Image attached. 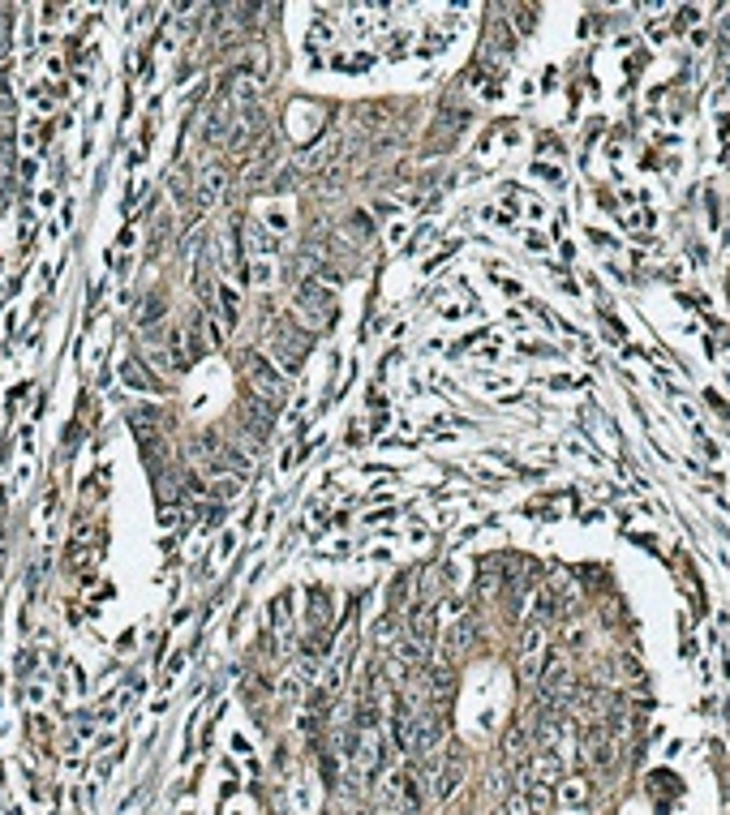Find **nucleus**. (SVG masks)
<instances>
[{
    "mask_svg": "<svg viewBox=\"0 0 730 815\" xmlns=\"http://www.w3.org/2000/svg\"><path fill=\"white\" fill-rule=\"evenodd\" d=\"M220 189H224V168H211V172H206V181H202V189H198V202L211 206V202L220 198Z\"/></svg>",
    "mask_w": 730,
    "mask_h": 815,
    "instance_id": "nucleus-1",
    "label": "nucleus"
},
{
    "mask_svg": "<svg viewBox=\"0 0 730 815\" xmlns=\"http://www.w3.org/2000/svg\"><path fill=\"white\" fill-rule=\"evenodd\" d=\"M558 798H563L567 807H571V802H576V807H585V802H589V790H585V781H567V785L558 790Z\"/></svg>",
    "mask_w": 730,
    "mask_h": 815,
    "instance_id": "nucleus-2",
    "label": "nucleus"
},
{
    "mask_svg": "<svg viewBox=\"0 0 730 815\" xmlns=\"http://www.w3.org/2000/svg\"><path fill=\"white\" fill-rule=\"evenodd\" d=\"M408 622H412V635H417V644H426V639L434 635V627H430V614H426V610H412V618H408Z\"/></svg>",
    "mask_w": 730,
    "mask_h": 815,
    "instance_id": "nucleus-3",
    "label": "nucleus"
},
{
    "mask_svg": "<svg viewBox=\"0 0 730 815\" xmlns=\"http://www.w3.org/2000/svg\"><path fill=\"white\" fill-rule=\"evenodd\" d=\"M460 777H464L460 768H447V773L438 777V790H434V794H438V798H451V794L460 790Z\"/></svg>",
    "mask_w": 730,
    "mask_h": 815,
    "instance_id": "nucleus-4",
    "label": "nucleus"
}]
</instances>
